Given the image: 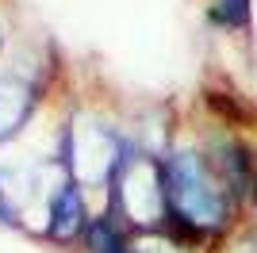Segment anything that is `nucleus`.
I'll use <instances>...</instances> for the list:
<instances>
[{"mask_svg":"<svg viewBox=\"0 0 257 253\" xmlns=\"http://www.w3.org/2000/svg\"><path fill=\"white\" fill-rule=\"evenodd\" d=\"M77 226H81V196H77V188L69 184V188L58 196V203H54L50 234H54V238H69Z\"/></svg>","mask_w":257,"mask_h":253,"instance_id":"obj_2","label":"nucleus"},{"mask_svg":"<svg viewBox=\"0 0 257 253\" xmlns=\"http://www.w3.org/2000/svg\"><path fill=\"white\" fill-rule=\"evenodd\" d=\"M249 12V0H215V16L223 23H242Z\"/></svg>","mask_w":257,"mask_h":253,"instance_id":"obj_4","label":"nucleus"},{"mask_svg":"<svg viewBox=\"0 0 257 253\" xmlns=\"http://www.w3.org/2000/svg\"><path fill=\"white\" fill-rule=\"evenodd\" d=\"M165 200H169L173 215L184 219L188 226H219L226 219V200L223 192L207 180L200 158L192 154H177L165 169Z\"/></svg>","mask_w":257,"mask_h":253,"instance_id":"obj_1","label":"nucleus"},{"mask_svg":"<svg viewBox=\"0 0 257 253\" xmlns=\"http://www.w3.org/2000/svg\"><path fill=\"white\" fill-rule=\"evenodd\" d=\"M88 245H92V253H127V245H123V238L111 222H92L88 226Z\"/></svg>","mask_w":257,"mask_h":253,"instance_id":"obj_3","label":"nucleus"}]
</instances>
